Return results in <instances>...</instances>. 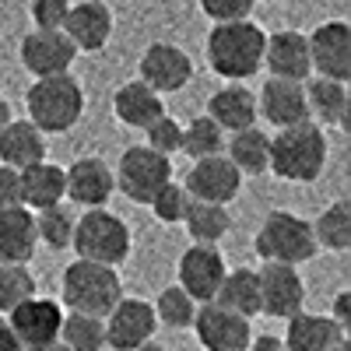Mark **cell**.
Masks as SVG:
<instances>
[{
  "instance_id": "cell-1",
  "label": "cell",
  "mask_w": 351,
  "mask_h": 351,
  "mask_svg": "<svg viewBox=\"0 0 351 351\" xmlns=\"http://www.w3.org/2000/svg\"><path fill=\"white\" fill-rule=\"evenodd\" d=\"M263 32L250 18L236 21H215L208 36V64L225 81H246L263 67Z\"/></svg>"
},
{
  "instance_id": "cell-2",
  "label": "cell",
  "mask_w": 351,
  "mask_h": 351,
  "mask_svg": "<svg viewBox=\"0 0 351 351\" xmlns=\"http://www.w3.org/2000/svg\"><path fill=\"white\" fill-rule=\"evenodd\" d=\"M327 165V137L324 127L302 120L291 127H278L271 137V172L288 183H316Z\"/></svg>"
},
{
  "instance_id": "cell-3",
  "label": "cell",
  "mask_w": 351,
  "mask_h": 351,
  "mask_svg": "<svg viewBox=\"0 0 351 351\" xmlns=\"http://www.w3.org/2000/svg\"><path fill=\"white\" fill-rule=\"evenodd\" d=\"M60 299L74 313H88V316L106 319V313L123 299V281H120V274H116V267H109V263L77 256L64 271Z\"/></svg>"
},
{
  "instance_id": "cell-4",
  "label": "cell",
  "mask_w": 351,
  "mask_h": 351,
  "mask_svg": "<svg viewBox=\"0 0 351 351\" xmlns=\"http://www.w3.org/2000/svg\"><path fill=\"white\" fill-rule=\"evenodd\" d=\"M25 109L43 134H67L84 112V92L81 84L67 74L36 77V84L25 92Z\"/></svg>"
},
{
  "instance_id": "cell-5",
  "label": "cell",
  "mask_w": 351,
  "mask_h": 351,
  "mask_svg": "<svg viewBox=\"0 0 351 351\" xmlns=\"http://www.w3.org/2000/svg\"><path fill=\"white\" fill-rule=\"evenodd\" d=\"M253 250L260 260H274V263H299L316 256V239H313V225L291 211H271L267 218L260 221Z\"/></svg>"
},
{
  "instance_id": "cell-6",
  "label": "cell",
  "mask_w": 351,
  "mask_h": 351,
  "mask_svg": "<svg viewBox=\"0 0 351 351\" xmlns=\"http://www.w3.org/2000/svg\"><path fill=\"white\" fill-rule=\"evenodd\" d=\"M74 253L84 260H99V263H123L130 253V228L123 225L120 215H112L106 208H88L74 221Z\"/></svg>"
},
{
  "instance_id": "cell-7",
  "label": "cell",
  "mask_w": 351,
  "mask_h": 351,
  "mask_svg": "<svg viewBox=\"0 0 351 351\" xmlns=\"http://www.w3.org/2000/svg\"><path fill=\"white\" fill-rule=\"evenodd\" d=\"M116 186L120 193L134 204H152V197L172 180V162L169 155L148 148V144H134L120 155V165H116Z\"/></svg>"
},
{
  "instance_id": "cell-8",
  "label": "cell",
  "mask_w": 351,
  "mask_h": 351,
  "mask_svg": "<svg viewBox=\"0 0 351 351\" xmlns=\"http://www.w3.org/2000/svg\"><path fill=\"white\" fill-rule=\"evenodd\" d=\"M190 327L197 330V341L204 351H250V337H253L250 319L218 306L215 299L197 306Z\"/></svg>"
},
{
  "instance_id": "cell-9",
  "label": "cell",
  "mask_w": 351,
  "mask_h": 351,
  "mask_svg": "<svg viewBox=\"0 0 351 351\" xmlns=\"http://www.w3.org/2000/svg\"><path fill=\"white\" fill-rule=\"evenodd\" d=\"M260 278V313L288 319L291 313H299L306 302V285L299 278V271L291 263H274L263 260V267L256 271Z\"/></svg>"
},
{
  "instance_id": "cell-10",
  "label": "cell",
  "mask_w": 351,
  "mask_h": 351,
  "mask_svg": "<svg viewBox=\"0 0 351 351\" xmlns=\"http://www.w3.org/2000/svg\"><path fill=\"white\" fill-rule=\"evenodd\" d=\"M77 56V46L64 36V28H36L21 39V64L32 77L67 74Z\"/></svg>"
},
{
  "instance_id": "cell-11",
  "label": "cell",
  "mask_w": 351,
  "mask_h": 351,
  "mask_svg": "<svg viewBox=\"0 0 351 351\" xmlns=\"http://www.w3.org/2000/svg\"><path fill=\"white\" fill-rule=\"evenodd\" d=\"M155 309L144 299H120L106 313V344L112 351H134L155 337Z\"/></svg>"
},
{
  "instance_id": "cell-12",
  "label": "cell",
  "mask_w": 351,
  "mask_h": 351,
  "mask_svg": "<svg viewBox=\"0 0 351 351\" xmlns=\"http://www.w3.org/2000/svg\"><path fill=\"white\" fill-rule=\"evenodd\" d=\"M243 172L228 162V155H208L193 158V169L186 176V193L193 200H211V204H232L239 197Z\"/></svg>"
},
{
  "instance_id": "cell-13",
  "label": "cell",
  "mask_w": 351,
  "mask_h": 351,
  "mask_svg": "<svg viewBox=\"0 0 351 351\" xmlns=\"http://www.w3.org/2000/svg\"><path fill=\"white\" fill-rule=\"evenodd\" d=\"M8 324L14 330V337L21 341V348H39V344H53L60 337V324H64V309L53 299H25L14 309H8Z\"/></svg>"
},
{
  "instance_id": "cell-14",
  "label": "cell",
  "mask_w": 351,
  "mask_h": 351,
  "mask_svg": "<svg viewBox=\"0 0 351 351\" xmlns=\"http://www.w3.org/2000/svg\"><path fill=\"white\" fill-rule=\"evenodd\" d=\"M309 39L313 71L334 81H351V25L348 21H324Z\"/></svg>"
},
{
  "instance_id": "cell-15",
  "label": "cell",
  "mask_w": 351,
  "mask_h": 351,
  "mask_svg": "<svg viewBox=\"0 0 351 351\" xmlns=\"http://www.w3.org/2000/svg\"><path fill=\"white\" fill-rule=\"evenodd\" d=\"M225 260L215 250V243H193L183 256H180V288H186L197 302H211L218 295V285L225 278Z\"/></svg>"
},
{
  "instance_id": "cell-16",
  "label": "cell",
  "mask_w": 351,
  "mask_h": 351,
  "mask_svg": "<svg viewBox=\"0 0 351 351\" xmlns=\"http://www.w3.org/2000/svg\"><path fill=\"white\" fill-rule=\"evenodd\" d=\"M137 74L144 84H152L155 92H180L193 77V60L172 43H152L141 53Z\"/></svg>"
},
{
  "instance_id": "cell-17",
  "label": "cell",
  "mask_w": 351,
  "mask_h": 351,
  "mask_svg": "<svg viewBox=\"0 0 351 351\" xmlns=\"http://www.w3.org/2000/svg\"><path fill=\"white\" fill-rule=\"evenodd\" d=\"M263 64L271 77H288V81H306L313 74L309 60V39L295 28H281V32L263 39Z\"/></svg>"
},
{
  "instance_id": "cell-18",
  "label": "cell",
  "mask_w": 351,
  "mask_h": 351,
  "mask_svg": "<svg viewBox=\"0 0 351 351\" xmlns=\"http://www.w3.org/2000/svg\"><path fill=\"white\" fill-rule=\"evenodd\" d=\"M60 28L81 53H99L112 36V11L102 0H81V4H71Z\"/></svg>"
},
{
  "instance_id": "cell-19",
  "label": "cell",
  "mask_w": 351,
  "mask_h": 351,
  "mask_svg": "<svg viewBox=\"0 0 351 351\" xmlns=\"http://www.w3.org/2000/svg\"><path fill=\"white\" fill-rule=\"evenodd\" d=\"M67 180V197L81 208H106V200L116 190V176L102 158H77L71 162V169H64Z\"/></svg>"
},
{
  "instance_id": "cell-20",
  "label": "cell",
  "mask_w": 351,
  "mask_h": 351,
  "mask_svg": "<svg viewBox=\"0 0 351 351\" xmlns=\"http://www.w3.org/2000/svg\"><path fill=\"white\" fill-rule=\"evenodd\" d=\"M256 112L274 127H291L309 120V106H306V88L302 81H288V77H271L263 84V92L256 99Z\"/></svg>"
},
{
  "instance_id": "cell-21",
  "label": "cell",
  "mask_w": 351,
  "mask_h": 351,
  "mask_svg": "<svg viewBox=\"0 0 351 351\" xmlns=\"http://www.w3.org/2000/svg\"><path fill=\"white\" fill-rule=\"evenodd\" d=\"M36 215L18 208H0V263H28L36 256Z\"/></svg>"
},
{
  "instance_id": "cell-22",
  "label": "cell",
  "mask_w": 351,
  "mask_h": 351,
  "mask_svg": "<svg viewBox=\"0 0 351 351\" xmlns=\"http://www.w3.org/2000/svg\"><path fill=\"white\" fill-rule=\"evenodd\" d=\"M21 172V204L25 208H49V204L67 200V180H64V165H53L46 158L18 169Z\"/></svg>"
},
{
  "instance_id": "cell-23",
  "label": "cell",
  "mask_w": 351,
  "mask_h": 351,
  "mask_svg": "<svg viewBox=\"0 0 351 351\" xmlns=\"http://www.w3.org/2000/svg\"><path fill=\"white\" fill-rule=\"evenodd\" d=\"M344 330L334 324L330 316H316V313H291L288 316V330H285V348L288 351H330Z\"/></svg>"
},
{
  "instance_id": "cell-24",
  "label": "cell",
  "mask_w": 351,
  "mask_h": 351,
  "mask_svg": "<svg viewBox=\"0 0 351 351\" xmlns=\"http://www.w3.org/2000/svg\"><path fill=\"white\" fill-rule=\"evenodd\" d=\"M46 158V134L32 120H11L0 127V162L25 169Z\"/></svg>"
},
{
  "instance_id": "cell-25",
  "label": "cell",
  "mask_w": 351,
  "mask_h": 351,
  "mask_svg": "<svg viewBox=\"0 0 351 351\" xmlns=\"http://www.w3.org/2000/svg\"><path fill=\"white\" fill-rule=\"evenodd\" d=\"M112 112H116V120H120V123L144 130V127L155 120V116L165 112L162 92H155V88L144 84V81H130V84H123V88H116Z\"/></svg>"
},
{
  "instance_id": "cell-26",
  "label": "cell",
  "mask_w": 351,
  "mask_h": 351,
  "mask_svg": "<svg viewBox=\"0 0 351 351\" xmlns=\"http://www.w3.org/2000/svg\"><path fill=\"white\" fill-rule=\"evenodd\" d=\"M208 116L225 130V134H232V130H243V127H253L256 123V95L250 92V88H243V84H228V88H221V92H215L211 95V102H208Z\"/></svg>"
},
{
  "instance_id": "cell-27",
  "label": "cell",
  "mask_w": 351,
  "mask_h": 351,
  "mask_svg": "<svg viewBox=\"0 0 351 351\" xmlns=\"http://www.w3.org/2000/svg\"><path fill=\"white\" fill-rule=\"evenodd\" d=\"M306 88V106L309 116H316L319 127H341L348 116V81H334V77H313L302 84Z\"/></svg>"
},
{
  "instance_id": "cell-28",
  "label": "cell",
  "mask_w": 351,
  "mask_h": 351,
  "mask_svg": "<svg viewBox=\"0 0 351 351\" xmlns=\"http://www.w3.org/2000/svg\"><path fill=\"white\" fill-rule=\"evenodd\" d=\"M225 152H228V162L243 176H260L271 165V137L256 127L232 130V137H225Z\"/></svg>"
},
{
  "instance_id": "cell-29",
  "label": "cell",
  "mask_w": 351,
  "mask_h": 351,
  "mask_svg": "<svg viewBox=\"0 0 351 351\" xmlns=\"http://www.w3.org/2000/svg\"><path fill=\"white\" fill-rule=\"evenodd\" d=\"M218 306L239 313V316H256L260 313V278L250 267H236V271H225L221 285H218Z\"/></svg>"
},
{
  "instance_id": "cell-30",
  "label": "cell",
  "mask_w": 351,
  "mask_h": 351,
  "mask_svg": "<svg viewBox=\"0 0 351 351\" xmlns=\"http://www.w3.org/2000/svg\"><path fill=\"white\" fill-rule=\"evenodd\" d=\"M183 225H186V232L193 236V243H218L225 232L232 228L228 204H211V200H193L190 197Z\"/></svg>"
},
{
  "instance_id": "cell-31",
  "label": "cell",
  "mask_w": 351,
  "mask_h": 351,
  "mask_svg": "<svg viewBox=\"0 0 351 351\" xmlns=\"http://www.w3.org/2000/svg\"><path fill=\"white\" fill-rule=\"evenodd\" d=\"M56 341H60L67 351H102L106 348V319L71 309V316H64L60 337Z\"/></svg>"
},
{
  "instance_id": "cell-32",
  "label": "cell",
  "mask_w": 351,
  "mask_h": 351,
  "mask_svg": "<svg viewBox=\"0 0 351 351\" xmlns=\"http://www.w3.org/2000/svg\"><path fill=\"white\" fill-rule=\"evenodd\" d=\"M313 225V239L316 246H324V250H334V253H344L351 246V204L348 200H337L330 204V208L319 215Z\"/></svg>"
},
{
  "instance_id": "cell-33",
  "label": "cell",
  "mask_w": 351,
  "mask_h": 351,
  "mask_svg": "<svg viewBox=\"0 0 351 351\" xmlns=\"http://www.w3.org/2000/svg\"><path fill=\"white\" fill-rule=\"evenodd\" d=\"M180 152H186L190 158H208V155H221L225 152V130L211 120V116H197L183 127V141Z\"/></svg>"
},
{
  "instance_id": "cell-34",
  "label": "cell",
  "mask_w": 351,
  "mask_h": 351,
  "mask_svg": "<svg viewBox=\"0 0 351 351\" xmlns=\"http://www.w3.org/2000/svg\"><path fill=\"white\" fill-rule=\"evenodd\" d=\"M36 236L49 246V250H67L74 239V218L71 211L60 204H49V208H39L36 215Z\"/></svg>"
},
{
  "instance_id": "cell-35",
  "label": "cell",
  "mask_w": 351,
  "mask_h": 351,
  "mask_svg": "<svg viewBox=\"0 0 351 351\" xmlns=\"http://www.w3.org/2000/svg\"><path fill=\"white\" fill-rule=\"evenodd\" d=\"M197 306H200V302L190 295L186 288L172 285V288H165V291H162L158 302H155L152 309H155V319H158V324H165V327H190V324H193Z\"/></svg>"
},
{
  "instance_id": "cell-36",
  "label": "cell",
  "mask_w": 351,
  "mask_h": 351,
  "mask_svg": "<svg viewBox=\"0 0 351 351\" xmlns=\"http://www.w3.org/2000/svg\"><path fill=\"white\" fill-rule=\"evenodd\" d=\"M36 295V278L25 263H0V313L14 309L18 302Z\"/></svg>"
},
{
  "instance_id": "cell-37",
  "label": "cell",
  "mask_w": 351,
  "mask_h": 351,
  "mask_svg": "<svg viewBox=\"0 0 351 351\" xmlns=\"http://www.w3.org/2000/svg\"><path fill=\"white\" fill-rule=\"evenodd\" d=\"M186 204H190L186 186H180V183H172V180H169V183L152 197V211H155V218L165 221V225H180L183 215H186Z\"/></svg>"
},
{
  "instance_id": "cell-38",
  "label": "cell",
  "mask_w": 351,
  "mask_h": 351,
  "mask_svg": "<svg viewBox=\"0 0 351 351\" xmlns=\"http://www.w3.org/2000/svg\"><path fill=\"white\" fill-rule=\"evenodd\" d=\"M144 134H148V148L162 152V155H172L180 152V141H183V127L172 120V116H155V120L144 127Z\"/></svg>"
},
{
  "instance_id": "cell-39",
  "label": "cell",
  "mask_w": 351,
  "mask_h": 351,
  "mask_svg": "<svg viewBox=\"0 0 351 351\" xmlns=\"http://www.w3.org/2000/svg\"><path fill=\"white\" fill-rule=\"evenodd\" d=\"M71 11V0H28V14L36 28H60Z\"/></svg>"
},
{
  "instance_id": "cell-40",
  "label": "cell",
  "mask_w": 351,
  "mask_h": 351,
  "mask_svg": "<svg viewBox=\"0 0 351 351\" xmlns=\"http://www.w3.org/2000/svg\"><path fill=\"white\" fill-rule=\"evenodd\" d=\"M256 0H200V11L211 21H236V18H250Z\"/></svg>"
},
{
  "instance_id": "cell-41",
  "label": "cell",
  "mask_w": 351,
  "mask_h": 351,
  "mask_svg": "<svg viewBox=\"0 0 351 351\" xmlns=\"http://www.w3.org/2000/svg\"><path fill=\"white\" fill-rule=\"evenodd\" d=\"M18 204H21V172L0 162V208H18Z\"/></svg>"
},
{
  "instance_id": "cell-42",
  "label": "cell",
  "mask_w": 351,
  "mask_h": 351,
  "mask_svg": "<svg viewBox=\"0 0 351 351\" xmlns=\"http://www.w3.org/2000/svg\"><path fill=\"white\" fill-rule=\"evenodd\" d=\"M334 313H330V319L348 334V327H351V291L344 288V291H337V299H334V306H330Z\"/></svg>"
},
{
  "instance_id": "cell-43",
  "label": "cell",
  "mask_w": 351,
  "mask_h": 351,
  "mask_svg": "<svg viewBox=\"0 0 351 351\" xmlns=\"http://www.w3.org/2000/svg\"><path fill=\"white\" fill-rule=\"evenodd\" d=\"M0 351H25L21 341L14 337V330H11L8 319H0Z\"/></svg>"
},
{
  "instance_id": "cell-44",
  "label": "cell",
  "mask_w": 351,
  "mask_h": 351,
  "mask_svg": "<svg viewBox=\"0 0 351 351\" xmlns=\"http://www.w3.org/2000/svg\"><path fill=\"white\" fill-rule=\"evenodd\" d=\"M250 348H253V351H281L285 341H281V337H271V334H263V337H250Z\"/></svg>"
},
{
  "instance_id": "cell-45",
  "label": "cell",
  "mask_w": 351,
  "mask_h": 351,
  "mask_svg": "<svg viewBox=\"0 0 351 351\" xmlns=\"http://www.w3.org/2000/svg\"><path fill=\"white\" fill-rule=\"evenodd\" d=\"M14 120V116H11V106H8V99H0V127H4V123H11Z\"/></svg>"
},
{
  "instance_id": "cell-46",
  "label": "cell",
  "mask_w": 351,
  "mask_h": 351,
  "mask_svg": "<svg viewBox=\"0 0 351 351\" xmlns=\"http://www.w3.org/2000/svg\"><path fill=\"white\" fill-rule=\"evenodd\" d=\"M25 351H67L60 341H53V344H39V348H25Z\"/></svg>"
},
{
  "instance_id": "cell-47",
  "label": "cell",
  "mask_w": 351,
  "mask_h": 351,
  "mask_svg": "<svg viewBox=\"0 0 351 351\" xmlns=\"http://www.w3.org/2000/svg\"><path fill=\"white\" fill-rule=\"evenodd\" d=\"M134 351H165V348H162V344H155V337H152V341H144V344H137Z\"/></svg>"
},
{
  "instance_id": "cell-48",
  "label": "cell",
  "mask_w": 351,
  "mask_h": 351,
  "mask_svg": "<svg viewBox=\"0 0 351 351\" xmlns=\"http://www.w3.org/2000/svg\"><path fill=\"white\" fill-rule=\"evenodd\" d=\"M330 351H351V341H348V337H341V341H337Z\"/></svg>"
},
{
  "instance_id": "cell-49",
  "label": "cell",
  "mask_w": 351,
  "mask_h": 351,
  "mask_svg": "<svg viewBox=\"0 0 351 351\" xmlns=\"http://www.w3.org/2000/svg\"><path fill=\"white\" fill-rule=\"evenodd\" d=\"M281 351H288V348H281Z\"/></svg>"
},
{
  "instance_id": "cell-50",
  "label": "cell",
  "mask_w": 351,
  "mask_h": 351,
  "mask_svg": "<svg viewBox=\"0 0 351 351\" xmlns=\"http://www.w3.org/2000/svg\"><path fill=\"white\" fill-rule=\"evenodd\" d=\"M267 4H271V0H267Z\"/></svg>"
}]
</instances>
